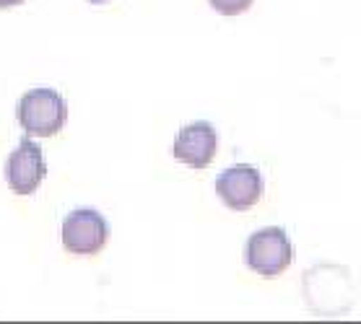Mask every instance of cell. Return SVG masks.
<instances>
[{
    "label": "cell",
    "instance_id": "obj_1",
    "mask_svg": "<svg viewBox=\"0 0 361 324\" xmlns=\"http://www.w3.org/2000/svg\"><path fill=\"white\" fill-rule=\"evenodd\" d=\"M16 120L26 138H52L68 122V104L55 89H32L18 99Z\"/></svg>",
    "mask_w": 361,
    "mask_h": 324
},
{
    "label": "cell",
    "instance_id": "obj_2",
    "mask_svg": "<svg viewBox=\"0 0 361 324\" xmlns=\"http://www.w3.org/2000/svg\"><path fill=\"white\" fill-rule=\"evenodd\" d=\"M294 262V244L288 242L283 228L268 226L255 231L245 244V265L252 270L255 275L265 278H279L286 268Z\"/></svg>",
    "mask_w": 361,
    "mask_h": 324
},
{
    "label": "cell",
    "instance_id": "obj_3",
    "mask_svg": "<svg viewBox=\"0 0 361 324\" xmlns=\"http://www.w3.org/2000/svg\"><path fill=\"white\" fill-rule=\"evenodd\" d=\"M60 242L75 257L99 254L109 242V223L94 208H75L60 226Z\"/></svg>",
    "mask_w": 361,
    "mask_h": 324
},
{
    "label": "cell",
    "instance_id": "obj_4",
    "mask_svg": "<svg viewBox=\"0 0 361 324\" xmlns=\"http://www.w3.org/2000/svg\"><path fill=\"white\" fill-rule=\"evenodd\" d=\"M216 194L229 211H250L263 197V174L250 163H237L216 177Z\"/></svg>",
    "mask_w": 361,
    "mask_h": 324
},
{
    "label": "cell",
    "instance_id": "obj_5",
    "mask_svg": "<svg viewBox=\"0 0 361 324\" xmlns=\"http://www.w3.org/2000/svg\"><path fill=\"white\" fill-rule=\"evenodd\" d=\"M47 177V161L42 148L32 138L21 140L16 151H11L8 161H6V182H8L11 192L16 194H32L37 187Z\"/></svg>",
    "mask_w": 361,
    "mask_h": 324
},
{
    "label": "cell",
    "instance_id": "obj_6",
    "mask_svg": "<svg viewBox=\"0 0 361 324\" xmlns=\"http://www.w3.org/2000/svg\"><path fill=\"white\" fill-rule=\"evenodd\" d=\"M219 151V135L211 122H192L174 135V158L190 169H208Z\"/></svg>",
    "mask_w": 361,
    "mask_h": 324
},
{
    "label": "cell",
    "instance_id": "obj_7",
    "mask_svg": "<svg viewBox=\"0 0 361 324\" xmlns=\"http://www.w3.org/2000/svg\"><path fill=\"white\" fill-rule=\"evenodd\" d=\"M208 3L221 16H239V13L250 11V6H252V0H208Z\"/></svg>",
    "mask_w": 361,
    "mask_h": 324
},
{
    "label": "cell",
    "instance_id": "obj_8",
    "mask_svg": "<svg viewBox=\"0 0 361 324\" xmlns=\"http://www.w3.org/2000/svg\"><path fill=\"white\" fill-rule=\"evenodd\" d=\"M21 3H24V0H0V8H16Z\"/></svg>",
    "mask_w": 361,
    "mask_h": 324
},
{
    "label": "cell",
    "instance_id": "obj_9",
    "mask_svg": "<svg viewBox=\"0 0 361 324\" xmlns=\"http://www.w3.org/2000/svg\"><path fill=\"white\" fill-rule=\"evenodd\" d=\"M89 3H94V6H104V3H109V0H89Z\"/></svg>",
    "mask_w": 361,
    "mask_h": 324
}]
</instances>
